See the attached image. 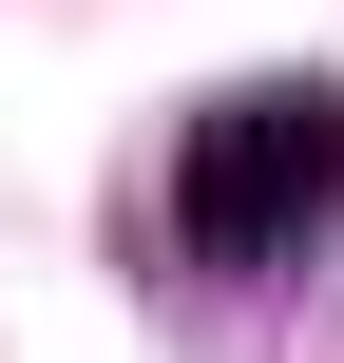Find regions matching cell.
Instances as JSON below:
<instances>
[{
    "mask_svg": "<svg viewBox=\"0 0 344 363\" xmlns=\"http://www.w3.org/2000/svg\"><path fill=\"white\" fill-rule=\"evenodd\" d=\"M344 230V96L326 77H249L172 134V249L192 268H306Z\"/></svg>",
    "mask_w": 344,
    "mask_h": 363,
    "instance_id": "1",
    "label": "cell"
}]
</instances>
